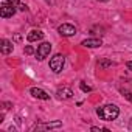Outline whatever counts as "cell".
<instances>
[{
  "instance_id": "cell-7",
  "label": "cell",
  "mask_w": 132,
  "mask_h": 132,
  "mask_svg": "<svg viewBox=\"0 0 132 132\" xmlns=\"http://www.w3.org/2000/svg\"><path fill=\"white\" fill-rule=\"evenodd\" d=\"M56 95L59 100H70L73 96V90L70 87H61V89H57Z\"/></svg>"
},
{
  "instance_id": "cell-17",
  "label": "cell",
  "mask_w": 132,
  "mask_h": 132,
  "mask_svg": "<svg viewBox=\"0 0 132 132\" xmlns=\"http://www.w3.org/2000/svg\"><path fill=\"white\" fill-rule=\"evenodd\" d=\"M25 53H27V54H33V53H34L33 47H31V45H27V47H25Z\"/></svg>"
},
{
  "instance_id": "cell-13",
  "label": "cell",
  "mask_w": 132,
  "mask_h": 132,
  "mask_svg": "<svg viewBox=\"0 0 132 132\" xmlns=\"http://www.w3.org/2000/svg\"><path fill=\"white\" fill-rule=\"evenodd\" d=\"M0 3L2 5H13V6H19L20 5L19 0H0Z\"/></svg>"
},
{
  "instance_id": "cell-1",
  "label": "cell",
  "mask_w": 132,
  "mask_h": 132,
  "mask_svg": "<svg viewBox=\"0 0 132 132\" xmlns=\"http://www.w3.org/2000/svg\"><path fill=\"white\" fill-rule=\"evenodd\" d=\"M96 113L101 120L104 121H113L117 120V117L120 115V109L115 106V104H106V106H101L96 109Z\"/></svg>"
},
{
  "instance_id": "cell-15",
  "label": "cell",
  "mask_w": 132,
  "mask_h": 132,
  "mask_svg": "<svg viewBox=\"0 0 132 132\" xmlns=\"http://www.w3.org/2000/svg\"><path fill=\"white\" fill-rule=\"evenodd\" d=\"M90 130H92V132H103V130H104V132H109V129H106V127H96V126H92Z\"/></svg>"
},
{
  "instance_id": "cell-9",
  "label": "cell",
  "mask_w": 132,
  "mask_h": 132,
  "mask_svg": "<svg viewBox=\"0 0 132 132\" xmlns=\"http://www.w3.org/2000/svg\"><path fill=\"white\" fill-rule=\"evenodd\" d=\"M13 48H14L13 42H10L8 39H2V42H0V50H2L3 54H10L13 51Z\"/></svg>"
},
{
  "instance_id": "cell-11",
  "label": "cell",
  "mask_w": 132,
  "mask_h": 132,
  "mask_svg": "<svg viewBox=\"0 0 132 132\" xmlns=\"http://www.w3.org/2000/svg\"><path fill=\"white\" fill-rule=\"evenodd\" d=\"M61 121H53V123H45V124H36L33 129H53V127H61Z\"/></svg>"
},
{
  "instance_id": "cell-16",
  "label": "cell",
  "mask_w": 132,
  "mask_h": 132,
  "mask_svg": "<svg viewBox=\"0 0 132 132\" xmlns=\"http://www.w3.org/2000/svg\"><path fill=\"white\" fill-rule=\"evenodd\" d=\"M123 95H124V98H126L127 101H130V103H132V92H127V90H123Z\"/></svg>"
},
{
  "instance_id": "cell-19",
  "label": "cell",
  "mask_w": 132,
  "mask_h": 132,
  "mask_svg": "<svg viewBox=\"0 0 132 132\" xmlns=\"http://www.w3.org/2000/svg\"><path fill=\"white\" fill-rule=\"evenodd\" d=\"M127 69H129V70H132V61H129V62H127Z\"/></svg>"
},
{
  "instance_id": "cell-4",
  "label": "cell",
  "mask_w": 132,
  "mask_h": 132,
  "mask_svg": "<svg viewBox=\"0 0 132 132\" xmlns=\"http://www.w3.org/2000/svg\"><path fill=\"white\" fill-rule=\"evenodd\" d=\"M57 31H59L61 36H67V37L76 34V28L73 25H70V23H62V25H59L57 27Z\"/></svg>"
},
{
  "instance_id": "cell-14",
  "label": "cell",
  "mask_w": 132,
  "mask_h": 132,
  "mask_svg": "<svg viewBox=\"0 0 132 132\" xmlns=\"http://www.w3.org/2000/svg\"><path fill=\"white\" fill-rule=\"evenodd\" d=\"M79 87H81V90H82V92H90V90H92V87H90V86H87L86 82H79Z\"/></svg>"
},
{
  "instance_id": "cell-18",
  "label": "cell",
  "mask_w": 132,
  "mask_h": 132,
  "mask_svg": "<svg viewBox=\"0 0 132 132\" xmlns=\"http://www.w3.org/2000/svg\"><path fill=\"white\" fill-rule=\"evenodd\" d=\"M19 10H20V11H27L28 8H27V5H23V3H20V5H19Z\"/></svg>"
},
{
  "instance_id": "cell-10",
  "label": "cell",
  "mask_w": 132,
  "mask_h": 132,
  "mask_svg": "<svg viewBox=\"0 0 132 132\" xmlns=\"http://www.w3.org/2000/svg\"><path fill=\"white\" fill-rule=\"evenodd\" d=\"M44 37V33L40 31V30H31L30 33H28V36H27V39L30 40V42H37V40H40Z\"/></svg>"
},
{
  "instance_id": "cell-6",
  "label": "cell",
  "mask_w": 132,
  "mask_h": 132,
  "mask_svg": "<svg viewBox=\"0 0 132 132\" xmlns=\"http://www.w3.org/2000/svg\"><path fill=\"white\" fill-rule=\"evenodd\" d=\"M30 93H31L34 98H39V100H44V101L50 100V95H48L44 89H39V87H31V89H30Z\"/></svg>"
},
{
  "instance_id": "cell-8",
  "label": "cell",
  "mask_w": 132,
  "mask_h": 132,
  "mask_svg": "<svg viewBox=\"0 0 132 132\" xmlns=\"http://www.w3.org/2000/svg\"><path fill=\"white\" fill-rule=\"evenodd\" d=\"M81 45L86 47V48H98V47L103 45V40H101V39H96V37H92V39H86V40H82Z\"/></svg>"
},
{
  "instance_id": "cell-12",
  "label": "cell",
  "mask_w": 132,
  "mask_h": 132,
  "mask_svg": "<svg viewBox=\"0 0 132 132\" xmlns=\"http://www.w3.org/2000/svg\"><path fill=\"white\" fill-rule=\"evenodd\" d=\"M98 69L100 70H103V69H107V67H112L113 65V62L112 61H109V59H101V61H98Z\"/></svg>"
},
{
  "instance_id": "cell-20",
  "label": "cell",
  "mask_w": 132,
  "mask_h": 132,
  "mask_svg": "<svg viewBox=\"0 0 132 132\" xmlns=\"http://www.w3.org/2000/svg\"><path fill=\"white\" fill-rule=\"evenodd\" d=\"M98 2H109V0H98Z\"/></svg>"
},
{
  "instance_id": "cell-5",
  "label": "cell",
  "mask_w": 132,
  "mask_h": 132,
  "mask_svg": "<svg viewBox=\"0 0 132 132\" xmlns=\"http://www.w3.org/2000/svg\"><path fill=\"white\" fill-rule=\"evenodd\" d=\"M14 14H16V6L13 5H2V8H0V17H3V19L13 17Z\"/></svg>"
},
{
  "instance_id": "cell-3",
  "label": "cell",
  "mask_w": 132,
  "mask_h": 132,
  "mask_svg": "<svg viewBox=\"0 0 132 132\" xmlns=\"http://www.w3.org/2000/svg\"><path fill=\"white\" fill-rule=\"evenodd\" d=\"M50 51H51V44H50V42H42V44L37 47V50H36V57H37L39 61H44V59L50 54Z\"/></svg>"
},
{
  "instance_id": "cell-2",
  "label": "cell",
  "mask_w": 132,
  "mask_h": 132,
  "mask_svg": "<svg viewBox=\"0 0 132 132\" xmlns=\"http://www.w3.org/2000/svg\"><path fill=\"white\" fill-rule=\"evenodd\" d=\"M64 64H65L64 54H54V56L50 59V69H51L54 73H61L62 69H64Z\"/></svg>"
}]
</instances>
